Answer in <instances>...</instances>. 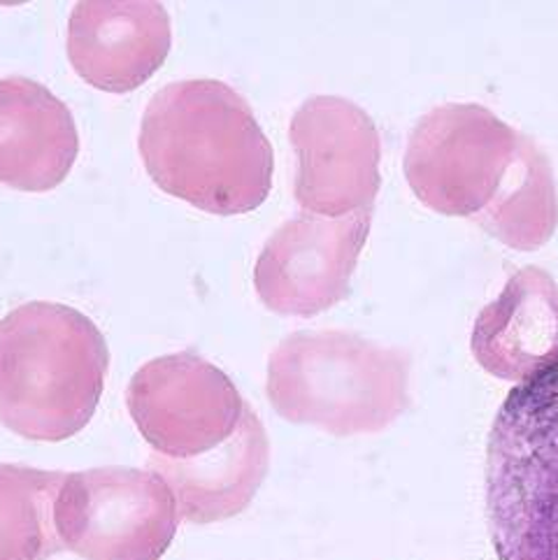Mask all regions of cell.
<instances>
[{"label": "cell", "instance_id": "obj_1", "mask_svg": "<svg viewBox=\"0 0 558 560\" xmlns=\"http://www.w3.org/2000/svg\"><path fill=\"white\" fill-rule=\"evenodd\" d=\"M138 144L159 189L198 210L252 212L270 194V142L245 98L223 82L182 80L159 89Z\"/></svg>", "mask_w": 558, "mask_h": 560}, {"label": "cell", "instance_id": "obj_2", "mask_svg": "<svg viewBox=\"0 0 558 560\" xmlns=\"http://www.w3.org/2000/svg\"><path fill=\"white\" fill-rule=\"evenodd\" d=\"M109 368L107 342L80 310L33 301L0 319V423L35 442L89 425Z\"/></svg>", "mask_w": 558, "mask_h": 560}, {"label": "cell", "instance_id": "obj_6", "mask_svg": "<svg viewBox=\"0 0 558 560\" xmlns=\"http://www.w3.org/2000/svg\"><path fill=\"white\" fill-rule=\"evenodd\" d=\"M126 405L154 456L167 460L217 452L249 412L226 372L191 351L144 363L128 384Z\"/></svg>", "mask_w": 558, "mask_h": 560}, {"label": "cell", "instance_id": "obj_9", "mask_svg": "<svg viewBox=\"0 0 558 560\" xmlns=\"http://www.w3.org/2000/svg\"><path fill=\"white\" fill-rule=\"evenodd\" d=\"M171 14L161 3L74 5L68 24V59L80 78L109 93L144 84L171 51Z\"/></svg>", "mask_w": 558, "mask_h": 560}, {"label": "cell", "instance_id": "obj_3", "mask_svg": "<svg viewBox=\"0 0 558 560\" xmlns=\"http://www.w3.org/2000/svg\"><path fill=\"white\" fill-rule=\"evenodd\" d=\"M498 560H558V357L502 400L487 444Z\"/></svg>", "mask_w": 558, "mask_h": 560}, {"label": "cell", "instance_id": "obj_7", "mask_svg": "<svg viewBox=\"0 0 558 560\" xmlns=\"http://www.w3.org/2000/svg\"><path fill=\"white\" fill-rule=\"evenodd\" d=\"M291 142L298 154L295 198L316 217L365 208L377 189L375 128L359 107L316 96L295 112Z\"/></svg>", "mask_w": 558, "mask_h": 560}, {"label": "cell", "instance_id": "obj_11", "mask_svg": "<svg viewBox=\"0 0 558 560\" xmlns=\"http://www.w3.org/2000/svg\"><path fill=\"white\" fill-rule=\"evenodd\" d=\"M477 363L498 380L524 382L558 357V287L535 268L516 272L473 332Z\"/></svg>", "mask_w": 558, "mask_h": 560}, {"label": "cell", "instance_id": "obj_4", "mask_svg": "<svg viewBox=\"0 0 558 560\" xmlns=\"http://www.w3.org/2000/svg\"><path fill=\"white\" fill-rule=\"evenodd\" d=\"M279 417L333 435L377 433L407 407V361L349 332H295L268 361Z\"/></svg>", "mask_w": 558, "mask_h": 560}, {"label": "cell", "instance_id": "obj_12", "mask_svg": "<svg viewBox=\"0 0 558 560\" xmlns=\"http://www.w3.org/2000/svg\"><path fill=\"white\" fill-rule=\"evenodd\" d=\"M152 470L171 487L179 521L208 526L247 510L270 465V444L256 412H249L237 433L217 452L194 460L149 458Z\"/></svg>", "mask_w": 558, "mask_h": 560}, {"label": "cell", "instance_id": "obj_10", "mask_svg": "<svg viewBox=\"0 0 558 560\" xmlns=\"http://www.w3.org/2000/svg\"><path fill=\"white\" fill-rule=\"evenodd\" d=\"M80 136L68 105L40 82L0 80V184L49 191L72 171Z\"/></svg>", "mask_w": 558, "mask_h": 560}, {"label": "cell", "instance_id": "obj_8", "mask_svg": "<svg viewBox=\"0 0 558 560\" xmlns=\"http://www.w3.org/2000/svg\"><path fill=\"white\" fill-rule=\"evenodd\" d=\"M365 233L368 214L291 219L258 256L254 270L258 298L268 310L291 316H314L340 303Z\"/></svg>", "mask_w": 558, "mask_h": 560}, {"label": "cell", "instance_id": "obj_13", "mask_svg": "<svg viewBox=\"0 0 558 560\" xmlns=\"http://www.w3.org/2000/svg\"><path fill=\"white\" fill-rule=\"evenodd\" d=\"M66 472L0 465V560H47L66 551L54 502Z\"/></svg>", "mask_w": 558, "mask_h": 560}, {"label": "cell", "instance_id": "obj_5", "mask_svg": "<svg viewBox=\"0 0 558 560\" xmlns=\"http://www.w3.org/2000/svg\"><path fill=\"white\" fill-rule=\"evenodd\" d=\"M63 549L84 560H161L179 526L177 500L154 470L66 472L54 502Z\"/></svg>", "mask_w": 558, "mask_h": 560}]
</instances>
